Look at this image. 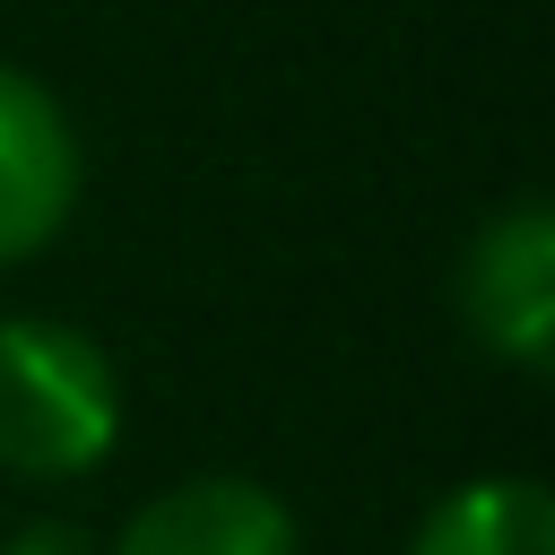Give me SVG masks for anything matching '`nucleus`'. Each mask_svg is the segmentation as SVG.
Returning a JSON list of instances; mask_svg holds the SVG:
<instances>
[{
    "label": "nucleus",
    "instance_id": "nucleus-1",
    "mask_svg": "<svg viewBox=\"0 0 555 555\" xmlns=\"http://www.w3.org/2000/svg\"><path fill=\"white\" fill-rule=\"evenodd\" d=\"M121 434V382L69 321H0V468L61 486L87 477Z\"/></svg>",
    "mask_w": 555,
    "mask_h": 555
},
{
    "label": "nucleus",
    "instance_id": "nucleus-2",
    "mask_svg": "<svg viewBox=\"0 0 555 555\" xmlns=\"http://www.w3.org/2000/svg\"><path fill=\"white\" fill-rule=\"evenodd\" d=\"M460 312L468 330L512 356V364H546L555 347V217L529 199L512 217H494L477 243H468V269H460Z\"/></svg>",
    "mask_w": 555,
    "mask_h": 555
},
{
    "label": "nucleus",
    "instance_id": "nucleus-3",
    "mask_svg": "<svg viewBox=\"0 0 555 555\" xmlns=\"http://www.w3.org/2000/svg\"><path fill=\"white\" fill-rule=\"evenodd\" d=\"M69 199H78V139L61 104L26 69H0V269L35 260L61 234Z\"/></svg>",
    "mask_w": 555,
    "mask_h": 555
},
{
    "label": "nucleus",
    "instance_id": "nucleus-4",
    "mask_svg": "<svg viewBox=\"0 0 555 555\" xmlns=\"http://www.w3.org/2000/svg\"><path fill=\"white\" fill-rule=\"evenodd\" d=\"M113 555H295V520L251 477H191L156 494L113 538Z\"/></svg>",
    "mask_w": 555,
    "mask_h": 555
},
{
    "label": "nucleus",
    "instance_id": "nucleus-5",
    "mask_svg": "<svg viewBox=\"0 0 555 555\" xmlns=\"http://www.w3.org/2000/svg\"><path fill=\"white\" fill-rule=\"evenodd\" d=\"M416 555H555V512L529 477H477L434 503Z\"/></svg>",
    "mask_w": 555,
    "mask_h": 555
},
{
    "label": "nucleus",
    "instance_id": "nucleus-6",
    "mask_svg": "<svg viewBox=\"0 0 555 555\" xmlns=\"http://www.w3.org/2000/svg\"><path fill=\"white\" fill-rule=\"evenodd\" d=\"M9 555H87V546H78V529L35 520V529H17V538H9Z\"/></svg>",
    "mask_w": 555,
    "mask_h": 555
}]
</instances>
